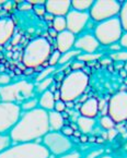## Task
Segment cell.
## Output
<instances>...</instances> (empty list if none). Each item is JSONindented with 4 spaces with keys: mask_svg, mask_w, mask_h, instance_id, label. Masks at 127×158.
<instances>
[{
    "mask_svg": "<svg viewBox=\"0 0 127 158\" xmlns=\"http://www.w3.org/2000/svg\"><path fill=\"white\" fill-rule=\"evenodd\" d=\"M48 132V112L42 108L22 112L17 124L11 129L9 135L13 144L22 143H40Z\"/></svg>",
    "mask_w": 127,
    "mask_h": 158,
    "instance_id": "obj_1",
    "label": "cell"
},
{
    "mask_svg": "<svg viewBox=\"0 0 127 158\" xmlns=\"http://www.w3.org/2000/svg\"><path fill=\"white\" fill-rule=\"evenodd\" d=\"M52 52V45L48 40L37 37L26 45L22 56V64L25 68L35 70L48 61Z\"/></svg>",
    "mask_w": 127,
    "mask_h": 158,
    "instance_id": "obj_2",
    "label": "cell"
},
{
    "mask_svg": "<svg viewBox=\"0 0 127 158\" xmlns=\"http://www.w3.org/2000/svg\"><path fill=\"white\" fill-rule=\"evenodd\" d=\"M89 85V77L83 71H72L64 77L59 87L61 100L75 102L85 94Z\"/></svg>",
    "mask_w": 127,
    "mask_h": 158,
    "instance_id": "obj_3",
    "label": "cell"
},
{
    "mask_svg": "<svg viewBox=\"0 0 127 158\" xmlns=\"http://www.w3.org/2000/svg\"><path fill=\"white\" fill-rule=\"evenodd\" d=\"M35 84L28 80H20L0 87V100L3 102L21 105L35 97Z\"/></svg>",
    "mask_w": 127,
    "mask_h": 158,
    "instance_id": "obj_4",
    "label": "cell"
},
{
    "mask_svg": "<svg viewBox=\"0 0 127 158\" xmlns=\"http://www.w3.org/2000/svg\"><path fill=\"white\" fill-rule=\"evenodd\" d=\"M94 36L102 46H111V45L116 44L120 40L124 30L120 24V19L114 18V19L107 20V21L98 23L94 27Z\"/></svg>",
    "mask_w": 127,
    "mask_h": 158,
    "instance_id": "obj_5",
    "label": "cell"
},
{
    "mask_svg": "<svg viewBox=\"0 0 127 158\" xmlns=\"http://www.w3.org/2000/svg\"><path fill=\"white\" fill-rule=\"evenodd\" d=\"M0 158H50V153L42 143H22L0 153Z\"/></svg>",
    "mask_w": 127,
    "mask_h": 158,
    "instance_id": "obj_6",
    "label": "cell"
},
{
    "mask_svg": "<svg viewBox=\"0 0 127 158\" xmlns=\"http://www.w3.org/2000/svg\"><path fill=\"white\" fill-rule=\"evenodd\" d=\"M122 3L116 0H95L90 9V19L95 23L117 18Z\"/></svg>",
    "mask_w": 127,
    "mask_h": 158,
    "instance_id": "obj_7",
    "label": "cell"
},
{
    "mask_svg": "<svg viewBox=\"0 0 127 158\" xmlns=\"http://www.w3.org/2000/svg\"><path fill=\"white\" fill-rule=\"evenodd\" d=\"M42 144L55 157L66 155L73 148V144L70 139L60 132H48L42 139Z\"/></svg>",
    "mask_w": 127,
    "mask_h": 158,
    "instance_id": "obj_8",
    "label": "cell"
},
{
    "mask_svg": "<svg viewBox=\"0 0 127 158\" xmlns=\"http://www.w3.org/2000/svg\"><path fill=\"white\" fill-rule=\"evenodd\" d=\"M107 116L115 123L127 121V92L124 89L116 92L107 102Z\"/></svg>",
    "mask_w": 127,
    "mask_h": 158,
    "instance_id": "obj_9",
    "label": "cell"
},
{
    "mask_svg": "<svg viewBox=\"0 0 127 158\" xmlns=\"http://www.w3.org/2000/svg\"><path fill=\"white\" fill-rule=\"evenodd\" d=\"M22 114L20 105L0 102V134H9Z\"/></svg>",
    "mask_w": 127,
    "mask_h": 158,
    "instance_id": "obj_10",
    "label": "cell"
},
{
    "mask_svg": "<svg viewBox=\"0 0 127 158\" xmlns=\"http://www.w3.org/2000/svg\"><path fill=\"white\" fill-rule=\"evenodd\" d=\"M66 21L67 31H69L77 36V35H80L85 30L90 21V14L89 12H79L71 9V11L67 14Z\"/></svg>",
    "mask_w": 127,
    "mask_h": 158,
    "instance_id": "obj_11",
    "label": "cell"
},
{
    "mask_svg": "<svg viewBox=\"0 0 127 158\" xmlns=\"http://www.w3.org/2000/svg\"><path fill=\"white\" fill-rule=\"evenodd\" d=\"M101 47L100 43L95 38L94 34L85 33L78 36L75 43V49L79 50L81 54H95Z\"/></svg>",
    "mask_w": 127,
    "mask_h": 158,
    "instance_id": "obj_12",
    "label": "cell"
},
{
    "mask_svg": "<svg viewBox=\"0 0 127 158\" xmlns=\"http://www.w3.org/2000/svg\"><path fill=\"white\" fill-rule=\"evenodd\" d=\"M46 12L54 16H65L71 11L70 0H47L45 3Z\"/></svg>",
    "mask_w": 127,
    "mask_h": 158,
    "instance_id": "obj_13",
    "label": "cell"
},
{
    "mask_svg": "<svg viewBox=\"0 0 127 158\" xmlns=\"http://www.w3.org/2000/svg\"><path fill=\"white\" fill-rule=\"evenodd\" d=\"M77 40V36L72 34L69 31H65L63 33H59L55 40L56 49L60 54H65L67 51H70L75 48V43Z\"/></svg>",
    "mask_w": 127,
    "mask_h": 158,
    "instance_id": "obj_14",
    "label": "cell"
},
{
    "mask_svg": "<svg viewBox=\"0 0 127 158\" xmlns=\"http://www.w3.org/2000/svg\"><path fill=\"white\" fill-rule=\"evenodd\" d=\"M15 32V24L10 18L0 19V46L8 44L13 38Z\"/></svg>",
    "mask_w": 127,
    "mask_h": 158,
    "instance_id": "obj_15",
    "label": "cell"
},
{
    "mask_svg": "<svg viewBox=\"0 0 127 158\" xmlns=\"http://www.w3.org/2000/svg\"><path fill=\"white\" fill-rule=\"evenodd\" d=\"M79 112H80V114L82 117L95 119L100 112L99 111V100L94 97L85 99V102L81 104L80 108H79Z\"/></svg>",
    "mask_w": 127,
    "mask_h": 158,
    "instance_id": "obj_16",
    "label": "cell"
},
{
    "mask_svg": "<svg viewBox=\"0 0 127 158\" xmlns=\"http://www.w3.org/2000/svg\"><path fill=\"white\" fill-rule=\"evenodd\" d=\"M48 123H50V131L60 132L63 127L65 126V119L61 114L52 110V111H48Z\"/></svg>",
    "mask_w": 127,
    "mask_h": 158,
    "instance_id": "obj_17",
    "label": "cell"
},
{
    "mask_svg": "<svg viewBox=\"0 0 127 158\" xmlns=\"http://www.w3.org/2000/svg\"><path fill=\"white\" fill-rule=\"evenodd\" d=\"M38 104H40V108L46 110L47 112L54 110L55 106V99H54V94L48 89L45 93L41 94L38 97Z\"/></svg>",
    "mask_w": 127,
    "mask_h": 158,
    "instance_id": "obj_18",
    "label": "cell"
},
{
    "mask_svg": "<svg viewBox=\"0 0 127 158\" xmlns=\"http://www.w3.org/2000/svg\"><path fill=\"white\" fill-rule=\"evenodd\" d=\"M95 119L87 118V117L80 116L77 120V128L79 129L80 132H82L83 134L92 132V130L95 127Z\"/></svg>",
    "mask_w": 127,
    "mask_h": 158,
    "instance_id": "obj_19",
    "label": "cell"
},
{
    "mask_svg": "<svg viewBox=\"0 0 127 158\" xmlns=\"http://www.w3.org/2000/svg\"><path fill=\"white\" fill-rule=\"evenodd\" d=\"M93 0H72L71 9L79 12H89L93 6Z\"/></svg>",
    "mask_w": 127,
    "mask_h": 158,
    "instance_id": "obj_20",
    "label": "cell"
},
{
    "mask_svg": "<svg viewBox=\"0 0 127 158\" xmlns=\"http://www.w3.org/2000/svg\"><path fill=\"white\" fill-rule=\"evenodd\" d=\"M54 84V77H47V79L43 80L41 82H37L35 84V93L36 94H43L45 93L46 91L50 89V86Z\"/></svg>",
    "mask_w": 127,
    "mask_h": 158,
    "instance_id": "obj_21",
    "label": "cell"
},
{
    "mask_svg": "<svg viewBox=\"0 0 127 158\" xmlns=\"http://www.w3.org/2000/svg\"><path fill=\"white\" fill-rule=\"evenodd\" d=\"M81 55V52L77 49L73 48L72 50L70 51H67L65 54H61V57H60V60H59V64L60 65H65L66 63H71L72 62L73 59H77L78 56Z\"/></svg>",
    "mask_w": 127,
    "mask_h": 158,
    "instance_id": "obj_22",
    "label": "cell"
},
{
    "mask_svg": "<svg viewBox=\"0 0 127 158\" xmlns=\"http://www.w3.org/2000/svg\"><path fill=\"white\" fill-rule=\"evenodd\" d=\"M53 28L57 33H63L67 31V21L65 16H55L54 21H53Z\"/></svg>",
    "mask_w": 127,
    "mask_h": 158,
    "instance_id": "obj_23",
    "label": "cell"
},
{
    "mask_svg": "<svg viewBox=\"0 0 127 158\" xmlns=\"http://www.w3.org/2000/svg\"><path fill=\"white\" fill-rule=\"evenodd\" d=\"M22 111H31V110H34L36 108H40V104H38V98L33 97L28 99L26 102H24L23 104L20 105Z\"/></svg>",
    "mask_w": 127,
    "mask_h": 158,
    "instance_id": "obj_24",
    "label": "cell"
},
{
    "mask_svg": "<svg viewBox=\"0 0 127 158\" xmlns=\"http://www.w3.org/2000/svg\"><path fill=\"white\" fill-rule=\"evenodd\" d=\"M99 122H100L101 128L104 129V130H107V131L113 130L116 126L115 122H114V121L112 120V118H110L108 116H102L101 118H100Z\"/></svg>",
    "mask_w": 127,
    "mask_h": 158,
    "instance_id": "obj_25",
    "label": "cell"
},
{
    "mask_svg": "<svg viewBox=\"0 0 127 158\" xmlns=\"http://www.w3.org/2000/svg\"><path fill=\"white\" fill-rule=\"evenodd\" d=\"M118 19H120L124 32H127V1L122 3L120 14H118Z\"/></svg>",
    "mask_w": 127,
    "mask_h": 158,
    "instance_id": "obj_26",
    "label": "cell"
},
{
    "mask_svg": "<svg viewBox=\"0 0 127 158\" xmlns=\"http://www.w3.org/2000/svg\"><path fill=\"white\" fill-rule=\"evenodd\" d=\"M101 57H102V55L99 54V52H95V54H81L78 56L77 60L88 63V62H92V61L98 60V59H100Z\"/></svg>",
    "mask_w": 127,
    "mask_h": 158,
    "instance_id": "obj_27",
    "label": "cell"
},
{
    "mask_svg": "<svg viewBox=\"0 0 127 158\" xmlns=\"http://www.w3.org/2000/svg\"><path fill=\"white\" fill-rule=\"evenodd\" d=\"M55 71H56V68H54V67H48V68H46V69H42V71L38 73L37 77H36V79H35L36 83L47 79V77H50Z\"/></svg>",
    "mask_w": 127,
    "mask_h": 158,
    "instance_id": "obj_28",
    "label": "cell"
},
{
    "mask_svg": "<svg viewBox=\"0 0 127 158\" xmlns=\"http://www.w3.org/2000/svg\"><path fill=\"white\" fill-rule=\"evenodd\" d=\"M12 145L13 143H12L9 134H0V153H2L3 151L8 149Z\"/></svg>",
    "mask_w": 127,
    "mask_h": 158,
    "instance_id": "obj_29",
    "label": "cell"
},
{
    "mask_svg": "<svg viewBox=\"0 0 127 158\" xmlns=\"http://www.w3.org/2000/svg\"><path fill=\"white\" fill-rule=\"evenodd\" d=\"M111 60L120 61V62H127V50H120L116 52H112L110 55Z\"/></svg>",
    "mask_w": 127,
    "mask_h": 158,
    "instance_id": "obj_30",
    "label": "cell"
},
{
    "mask_svg": "<svg viewBox=\"0 0 127 158\" xmlns=\"http://www.w3.org/2000/svg\"><path fill=\"white\" fill-rule=\"evenodd\" d=\"M60 57H61V54L59 52L57 49L53 50L52 55H50V59H48V65L50 67H54L56 68V65L59 64V60H60Z\"/></svg>",
    "mask_w": 127,
    "mask_h": 158,
    "instance_id": "obj_31",
    "label": "cell"
},
{
    "mask_svg": "<svg viewBox=\"0 0 127 158\" xmlns=\"http://www.w3.org/2000/svg\"><path fill=\"white\" fill-rule=\"evenodd\" d=\"M67 106H66V102H64V100H57V102H55V106H54V110L57 112H59V114H61V112H64L65 110H66Z\"/></svg>",
    "mask_w": 127,
    "mask_h": 158,
    "instance_id": "obj_32",
    "label": "cell"
},
{
    "mask_svg": "<svg viewBox=\"0 0 127 158\" xmlns=\"http://www.w3.org/2000/svg\"><path fill=\"white\" fill-rule=\"evenodd\" d=\"M85 67V63L79 60L72 61L70 64V68L72 71H83V68Z\"/></svg>",
    "mask_w": 127,
    "mask_h": 158,
    "instance_id": "obj_33",
    "label": "cell"
},
{
    "mask_svg": "<svg viewBox=\"0 0 127 158\" xmlns=\"http://www.w3.org/2000/svg\"><path fill=\"white\" fill-rule=\"evenodd\" d=\"M10 83H12L11 77L7 73H0V87L8 85Z\"/></svg>",
    "mask_w": 127,
    "mask_h": 158,
    "instance_id": "obj_34",
    "label": "cell"
},
{
    "mask_svg": "<svg viewBox=\"0 0 127 158\" xmlns=\"http://www.w3.org/2000/svg\"><path fill=\"white\" fill-rule=\"evenodd\" d=\"M101 155H103V149L97 148V149H93V151H90L83 158H99Z\"/></svg>",
    "mask_w": 127,
    "mask_h": 158,
    "instance_id": "obj_35",
    "label": "cell"
},
{
    "mask_svg": "<svg viewBox=\"0 0 127 158\" xmlns=\"http://www.w3.org/2000/svg\"><path fill=\"white\" fill-rule=\"evenodd\" d=\"M55 158H82L81 154L77 151H71L70 153L66 154V155L59 156V157H55Z\"/></svg>",
    "mask_w": 127,
    "mask_h": 158,
    "instance_id": "obj_36",
    "label": "cell"
},
{
    "mask_svg": "<svg viewBox=\"0 0 127 158\" xmlns=\"http://www.w3.org/2000/svg\"><path fill=\"white\" fill-rule=\"evenodd\" d=\"M60 133H63L65 136L69 137L71 136V135H73V133H75V131H73V129L71 128V127L69 126H64L63 129L60 130Z\"/></svg>",
    "mask_w": 127,
    "mask_h": 158,
    "instance_id": "obj_37",
    "label": "cell"
},
{
    "mask_svg": "<svg viewBox=\"0 0 127 158\" xmlns=\"http://www.w3.org/2000/svg\"><path fill=\"white\" fill-rule=\"evenodd\" d=\"M33 10L37 15L40 16H44L46 14V8H45V5L44 6H35L33 7Z\"/></svg>",
    "mask_w": 127,
    "mask_h": 158,
    "instance_id": "obj_38",
    "label": "cell"
},
{
    "mask_svg": "<svg viewBox=\"0 0 127 158\" xmlns=\"http://www.w3.org/2000/svg\"><path fill=\"white\" fill-rule=\"evenodd\" d=\"M33 9V6H31L28 1H22L20 3V7H19V10L22 12H26V11H31V10Z\"/></svg>",
    "mask_w": 127,
    "mask_h": 158,
    "instance_id": "obj_39",
    "label": "cell"
},
{
    "mask_svg": "<svg viewBox=\"0 0 127 158\" xmlns=\"http://www.w3.org/2000/svg\"><path fill=\"white\" fill-rule=\"evenodd\" d=\"M120 45L122 46V48L127 50V32H124V34H123L122 38L120 40Z\"/></svg>",
    "mask_w": 127,
    "mask_h": 158,
    "instance_id": "obj_40",
    "label": "cell"
},
{
    "mask_svg": "<svg viewBox=\"0 0 127 158\" xmlns=\"http://www.w3.org/2000/svg\"><path fill=\"white\" fill-rule=\"evenodd\" d=\"M28 2L31 6L35 7V6H44L46 3V1L45 0H28Z\"/></svg>",
    "mask_w": 127,
    "mask_h": 158,
    "instance_id": "obj_41",
    "label": "cell"
},
{
    "mask_svg": "<svg viewBox=\"0 0 127 158\" xmlns=\"http://www.w3.org/2000/svg\"><path fill=\"white\" fill-rule=\"evenodd\" d=\"M110 47V50H112L113 52H116V51H120V50H122V46H120L118 43H116V44H113V45H111V46H108Z\"/></svg>",
    "mask_w": 127,
    "mask_h": 158,
    "instance_id": "obj_42",
    "label": "cell"
},
{
    "mask_svg": "<svg viewBox=\"0 0 127 158\" xmlns=\"http://www.w3.org/2000/svg\"><path fill=\"white\" fill-rule=\"evenodd\" d=\"M48 35H50V37H53V38H55V40H56L58 33H57L54 28H50V30H48Z\"/></svg>",
    "mask_w": 127,
    "mask_h": 158,
    "instance_id": "obj_43",
    "label": "cell"
},
{
    "mask_svg": "<svg viewBox=\"0 0 127 158\" xmlns=\"http://www.w3.org/2000/svg\"><path fill=\"white\" fill-rule=\"evenodd\" d=\"M46 21H54V19H55V16L53 15V14H50V13H48V12H46V14H45L44 16H43Z\"/></svg>",
    "mask_w": 127,
    "mask_h": 158,
    "instance_id": "obj_44",
    "label": "cell"
},
{
    "mask_svg": "<svg viewBox=\"0 0 127 158\" xmlns=\"http://www.w3.org/2000/svg\"><path fill=\"white\" fill-rule=\"evenodd\" d=\"M54 94V99H55V102H57V100H60L61 99V95H60V91L59 89H57L55 93H53Z\"/></svg>",
    "mask_w": 127,
    "mask_h": 158,
    "instance_id": "obj_45",
    "label": "cell"
},
{
    "mask_svg": "<svg viewBox=\"0 0 127 158\" xmlns=\"http://www.w3.org/2000/svg\"><path fill=\"white\" fill-rule=\"evenodd\" d=\"M33 73H34V69H31V68H25V70H24V74H25V75L33 74Z\"/></svg>",
    "mask_w": 127,
    "mask_h": 158,
    "instance_id": "obj_46",
    "label": "cell"
},
{
    "mask_svg": "<svg viewBox=\"0 0 127 158\" xmlns=\"http://www.w3.org/2000/svg\"><path fill=\"white\" fill-rule=\"evenodd\" d=\"M112 62V60H111V58L108 59H105V60H101V63L102 64H108V63Z\"/></svg>",
    "mask_w": 127,
    "mask_h": 158,
    "instance_id": "obj_47",
    "label": "cell"
},
{
    "mask_svg": "<svg viewBox=\"0 0 127 158\" xmlns=\"http://www.w3.org/2000/svg\"><path fill=\"white\" fill-rule=\"evenodd\" d=\"M80 139H81V142H82V143H85V142L88 141V137L85 136H85H83V135H81V136H80Z\"/></svg>",
    "mask_w": 127,
    "mask_h": 158,
    "instance_id": "obj_48",
    "label": "cell"
},
{
    "mask_svg": "<svg viewBox=\"0 0 127 158\" xmlns=\"http://www.w3.org/2000/svg\"><path fill=\"white\" fill-rule=\"evenodd\" d=\"M120 75H122L123 77H127V72L125 71L124 69H123L122 71H120Z\"/></svg>",
    "mask_w": 127,
    "mask_h": 158,
    "instance_id": "obj_49",
    "label": "cell"
},
{
    "mask_svg": "<svg viewBox=\"0 0 127 158\" xmlns=\"http://www.w3.org/2000/svg\"><path fill=\"white\" fill-rule=\"evenodd\" d=\"M19 40H20V36H15V40H12V43H13V45H15V44H18Z\"/></svg>",
    "mask_w": 127,
    "mask_h": 158,
    "instance_id": "obj_50",
    "label": "cell"
},
{
    "mask_svg": "<svg viewBox=\"0 0 127 158\" xmlns=\"http://www.w3.org/2000/svg\"><path fill=\"white\" fill-rule=\"evenodd\" d=\"M99 158H114L113 156H111V155H101Z\"/></svg>",
    "mask_w": 127,
    "mask_h": 158,
    "instance_id": "obj_51",
    "label": "cell"
},
{
    "mask_svg": "<svg viewBox=\"0 0 127 158\" xmlns=\"http://www.w3.org/2000/svg\"><path fill=\"white\" fill-rule=\"evenodd\" d=\"M6 2H7L6 0H0V7H3L6 5Z\"/></svg>",
    "mask_w": 127,
    "mask_h": 158,
    "instance_id": "obj_52",
    "label": "cell"
},
{
    "mask_svg": "<svg viewBox=\"0 0 127 158\" xmlns=\"http://www.w3.org/2000/svg\"><path fill=\"white\" fill-rule=\"evenodd\" d=\"M73 135H76V136H81V134H80V131H76V132L73 133Z\"/></svg>",
    "mask_w": 127,
    "mask_h": 158,
    "instance_id": "obj_53",
    "label": "cell"
},
{
    "mask_svg": "<svg viewBox=\"0 0 127 158\" xmlns=\"http://www.w3.org/2000/svg\"><path fill=\"white\" fill-rule=\"evenodd\" d=\"M124 70H125V71H126V72H127V62L125 63V65H124Z\"/></svg>",
    "mask_w": 127,
    "mask_h": 158,
    "instance_id": "obj_54",
    "label": "cell"
},
{
    "mask_svg": "<svg viewBox=\"0 0 127 158\" xmlns=\"http://www.w3.org/2000/svg\"><path fill=\"white\" fill-rule=\"evenodd\" d=\"M124 83H125V84H126V85H127V77H126V79H125V82H124Z\"/></svg>",
    "mask_w": 127,
    "mask_h": 158,
    "instance_id": "obj_55",
    "label": "cell"
},
{
    "mask_svg": "<svg viewBox=\"0 0 127 158\" xmlns=\"http://www.w3.org/2000/svg\"><path fill=\"white\" fill-rule=\"evenodd\" d=\"M2 50V46H0V51Z\"/></svg>",
    "mask_w": 127,
    "mask_h": 158,
    "instance_id": "obj_56",
    "label": "cell"
},
{
    "mask_svg": "<svg viewBox=\"0 0 127 158\" xmlns=\"http://www.w3.org/2000/svg\"><path fill=\"white\" fill-rule=\"evenodd\" d=\"M125 149H127V143H126V145H125Z\"/></svg>",
    "mask_w": 127,
    "mask_h": 158,
    "instance_id": "obj_57",
    "label": "cell"
},
{
    "mask_svg": "<svg viewBox=\"0 0 127 158\" xmlns=\"http://www.w3.org/2000/svg\"><path fill=\"white\" fill-rule=\"evenodd\" d=\"M0 63H1V60H0Z\"/></svg>",
    "mask_w": 127,
    "mask_h": 158,
    "instance_id": "obj_58",
    "label": "cell"
},
{
    "mask_svg": "<svg viewBox=\"0 0 127 158\" xmlns=\"http://www.w3.org/2000/svg\"><path fill=\"white\" fill-rule=\"evenodd\" d=\"M0 102H1V100H0Z\"/></svg>",
    "mask_w": 127,
    "mask_h": 158,
    "instance_id": "obj_59",
    "label": "cell"
}]
</instances>
